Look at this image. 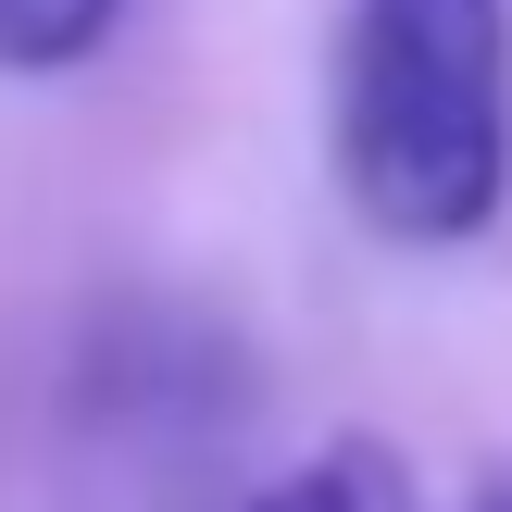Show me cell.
<instances>
[{"label":"cell","instance_id":"6da1fadb","mask_svg":"<svg viewBox=\"0 0 512 512\" xmlns=\"http://www.w3.org/2000/svg\"><path fill=\"white\" fill-rule=\"evenodd\" d=\"M338 188L400 250L488 238L512 200V0H350Z\"/></svg>","mask_w":512,"mask_h":512},{"label":"cell","instance_id":"7a4b0ae2","mask_svg":"<svg viewBox=\"0 0 512 512\" xmlns=\"http://www.w3.org/2000/svg\"><path fill=\"white\" fill-rule=\"evenodd\" d=\"M250 512H425V500H413V463H400L388 438H338L300 475H275Z\"/></svg>","mask_w":512,"mask_h":512},{"label":"cell","instance_id":"3957f363","mask_svg":"<svg viewBox=\"0 0 512 512\" xmlns=\"http://www.w3.org/2000/svg\"><path fill=\"white\" fill-rule=\"evenodd\" d=\"M125 0H0V75H63L113 38Z\"/></svg>","mask_w":512,"mask_h":512},{"label":"cell","instance_id":"277c9868","mask_svg":"<svg viewBox=\"0 0 512 512\" xmlns=\"http://www.w3.org/2000/svg\"><path fill=\"white\" fill-rule=\"evenodd\" d=\"M463 512H512V475H488V488H475V500H463Z\"/></svg>","mask_w":512,"mask_h":512}]
</instances>
